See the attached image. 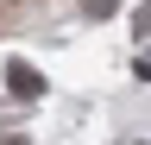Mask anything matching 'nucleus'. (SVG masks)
Wrapping results in <instances>:
<instances>
[{
	"label": "nucleus",
	"mask_w": 151,
	"mask_h": 145,
	"mask_svg": "<svg viewBox=\"0 0 151 145\" xmlns=\"http://www.w3.org/2000/svg\"><path fill=\"white\" fill-rule=\"evenodd\" d=\"M6 88H13L19 101H32V95H44V76H38L32 63H19V57H13V63H6Z\"/></svg>",
	"instance_id": "1"
},
{
	"label": "nucleus",
	"mask_w": 151,
	"mask_h": 145,
	"mask_svg": "<svg viewBox=\"0 0 151 145\" xmlns=\"http://www.w3.org/2000/svg\"><path fill=\"white\" fill-rule=\"evenodd\" d=\"M0 145H32V139H25V133H6V139H0Z\"/></svg>",
	"instance_id": "2"
}]
</instances>
